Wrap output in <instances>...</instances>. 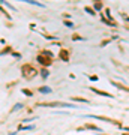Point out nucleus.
Masks as SVG:
<instances>
[{"label":"nucleus","instance_id":"3","mask_svg":"<svg viewBox=\"0 0 129 135\" xmlns=\"http://www.w3.org/2000/svg\"><path fill=\"white\" fill-rule=\"evenodd\" d=\"M60 57H62L63 60H68V57H69V56H68V53L65 51V50H62V51H60Z\"/></svg>","mask_w":129,"mask_h":135},{"label":"nucleus","instance_id":"2","mask_svg":"<svg viewBox=\"0 0 129 135\" xmlns=\"http://www.w3.org/2000/svg\"><path fill=\"white\" fill-rule=\"evenodd\" d=\"M95 93H98V95H102V96H107V98H111L110 93H107V92H101V90H96V89H92Z\"/></svg>","mask_w":129,"mask_h":135},{"label":"nucleus","instance_id":"1","mask_svg":"<svg viewBox=\"0 0 129 135\" xmlns=\"http://www.w3.org/2000/svg\"><path fill=\"white\" fill-rule=\"evenodd\" d=\"M38 62L41 63V65H44V66H48V65L51 63V60H50V59H47V57H42V56H39V57H38Z\"/></svg>","mask_w":129,"mask_h":135},{"label":"nucleus","instance_id":"5","mask_svg":"<svg viewBox=\"0 0 129 135\" xmlns=\"http://www.w3.org/2000/svg\"><path fill=\"white\" fill-rule=\"evenodd\" d=\"M86 11H87V12H90L92 15H95V12H93V9H90V8H86Z\"/></svg>","mask_w":129,"mask_h":135},{"label":"nucleus","instance_id":"4","mask_svg":"<svg viewBox=\"0 0 129 135\" xmlns=\"http://www.w3.org/2000/svg\"><path fill=\"white\" fill-rule=\"evenodd\" d=\"M24 95H29V96H32V92H29V90H23Z\"/></svg>","mask_w":129,"mask_h":135}]
</instances>
